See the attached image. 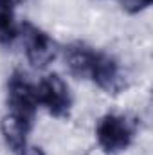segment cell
<instances>
[{
  "label": "cell",
  "mask_w": 153,
  "mask_h": 155,
  "mask_svg": "<svg viewBox=\"0 0 153 155\" xmlns=\"http://www.w3.org/2000/svg\"><path fill=\"white\" fill-rule=\"evenodd\" d=\"M18 35L22 36V41H24L27 61L34 69H45L56 60L60 52L58 43L50 38L49 33L40 29L38 25L31 22H24L18 27Z\"/></svg>",
  "instance_id": "6da1fadb"
},
{
  "label": "cell",
  "mask_w": 153,
  "mask_h": 155,
  "mask_svg": "<svg viewBox=\"0 0 153 155\" xmlns=\"http://www.w3.org/2000/svg\"><path fill=\"white\" fill-rule=\"evenodd\" d=\"M38 105H41L52 117H69L72 110V94L65 79L58 74H47L36 85Z\"/></svg>",
  "instance_id": "7a4b0ae2"
},
{
  "label": "cell",
  "mask_w": 153,
  "mask_h": 155,
  "mask_svg": "<svg viewBox=\"0 0 153 155\" xmlns=\"http://www.w3.org/2000/svg\"><path fill=\"white\" fill-rule=\"evenodd\" d=\"M96 139L106 153L124 152L133 141V126L124 116L106 114L96 126Z\"/></svg>",
  "instance_id": "3957f363"
},
{
  "label": "cell",
  "mask_w": 153,
  "mask_h": 155,
  "mask_svg": "<svg viewBox=\"0 0 153 155\" xmlns=\"http://www.w3.org/2000/svg\"><path fill=\"white\" fill-rule=\"evenodd\" d=\"M7 105H9V112L25 117L31 123L34 121L38 110L36 85L22 71H15L7 81Z\"/></svg>",
  "instance_id": "277c9868"
},
{
  "label": "cell",
  "mask_w": 153,
  "mask_h": 155,
  "mask_svg": "<svg viewBox=\"0 0 153 155\" xmlns=\"http://www.w3.org/2000/svg\"><path fill=\"white\" fill-rule=\"evenodd\" d=\"M90 79L106 94H121L128 87V78L124 74L121 63L114 56L97 51L94 67L90 71Z\"/></svg>",
  "instance_id": "5b68a950"
},
{
  "label": "cell",
  "mask_w": 153,
  "mask_h": 155,
  "mask_svg": "<svg viewBox=\"0 0 153 155\" xmlns=\"http://www.w3.org/2000/svg\"><path fill=\"white\" fill-rule=\"evenodd\" d=\"M31 126H33L31 121H27L25 117L16 116L13 112H9L7 116H4L2 121H0L2 137L5 141V144L13 152H16V153H22V150L27 146V137H29Z\"/></svg>",
  "instance_id": "8992f818"
},
{
  "label": "cell",
  "mask_w": 153,
  "mask_h": 155,
  "mask_svg": "<svg viewBox=\"0 0 153 155\" xmlns=\"http://www.w3.org/2000/svg\"><path fill=\"white\" fill-rule=\"evenodd\" d=\"M97 51L83 41H74L65 47V63L70 74L76 78H90Z\"/></svg>",
  "instance_id": "52a82bcc"
},
{
  "label": "cell",
  "mask_w": 153,
  "mask_h": 155,
  "mask_svg": "<svg viewBox=\"0 0 153 155\" xmlns=\"http://www.w3.org/2000/svg\"><path fill=\"white\" fill-rule=\"evenodd\" d=\"M20 2L24 0H0V45H9L18 36L15 9Z\"/></svg>",
  "instance_id": "ba28073f"
},
{
  "label": "cell",
  "mask_w": 153,
  "mask_h": 155,
  "mask_svg": "<svg viewBox=\"0 0 153 155\" xmlns=\"http://www.w3.org/2000/svg\"><path fill=\"white\" fill-rule=\"evenodd\" d=\"M153 0H122V7L130 13H139L151 5Z\"/></svg>",
  "instance_id": "9c48e42d"
},
{
  "label": "cell",
  "mask_w": 153,
  "mask_h": 155,
  "mask_svg": "<svg viewBox=\"0 0 153 155\" xmlns=\"http://www.w3.org/2000/svg\"><path fill=\"white\" fill-rule=\"evenodd\" d=\"M20 155H45V152H43L40 146H31V144H27V146L22 150Z\"/></svg>",
  "instance_id": "30bf717a"
}]
</instances>
